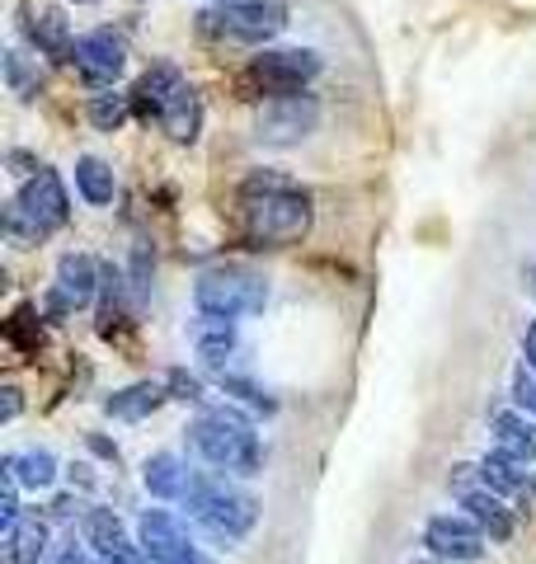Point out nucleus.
Listing matches in <instances>:
<instances>
[{
  "label": "nucleus",
  "mask_w": 536,
  "mask_h": 564,
  "mask_svg": "<svg viewBox=\"0 0 536 564\" xmlns=\"http://www.w3.org/2000/svg\"><path fill=\"white\" fill-rule=\"evenodd\" d=\"M240 203V231L255 250H292L311 236V193L292 184L288 174L274 170H255L245 174V184L236 193Z\"/></svg>",
  "instance_id": "1"
},
{
  "label": "nucleus",
  "mask_w": 536,
  "mask_h": 564,
  "mask_svg": "<svg viewBox=\"0 0 536 564\" xmlns=\"http://www.w3.org/2000/svg\"><path fill=\"white\" fill-rule=\"evenodd\" d=\"M184 518L193 527L217 541V545H236L255 532L259 522V499L240 485H231L222 470H189V485H184Z\"/></svg>",
  "instance_id": "2"
},
{
  "label": "nucleus",
  "mask_w": 536,
  "mask_h": 564,
  "mask_svg": "<svg viewBox=\"0 0 536 564\" xmlns=\"http://www.w3.org/2000/svg\"><path fill=\"white\" fill-rule=\"evenodd\" d=\"M184 433H189V447L199 452L212 470L240 475V480H255L264 470V447H259L255 423L236 414L231 404H207Z\"/></svg>",
  "instance_id": "3"
},
{
  "label": "nucleus",
  "mask_w": 536,
  "mask_h": 564,
  "mask_svg": "<svg viewBox=\"0 0 536 564\" xmlns=\"http://www.w3.org/2000/svg\"><path fill=\"white\" fill-rule=\"evenodd\" d=\"M193 306L207 321H245V315H264L268 306V282L259 273L240 269V263H217V269L199 273L193 282Z\"/></svg>",
  "instance_id": "4"
},
{
  "label": "nucleus",
  "mask_w": 536,
  "mask_h": 564,
  "mask_svg": "<svg viewBox=\"0 0 536 564\" xmlns=\"http://www.w3.org/2000/svg\"><path fill=\"white\" fill-rule=\"evenodd\" d=\"M325 70L315 47H264L259 57H249L245 66V85L259 99H288V95H307V85Z\"/></svg>",
  "instance_id": "5"
},
{
  "label": "nucleus",
  "mask_w": 536,
  "mask_h": 564,
  "mask_svg": "<svg viewBox=\"0 0 536 564\" xmlns=\"http://www.w3.org/2000/svg\"><path fill=\"white\" fill-rule=\"evenodd\" d=\"M288 29V6L282 0H226L212 14H203V33H217L231 43L259 47Z\"/></svg>",
  "instance_id": "6"
},
{
  "label": "nucleus",
  "mask_w": 536,
  "mask_h": 564,
  "mask_svg": "<svg viewBox=\"0 0 536 564\" xmlns=\"http://www.w3.org/2000/svg\"><path fill=\"white\" fill-rule=\"evenodd\" d=\"M320 128V99L315 95H288V99H264L255 118V141L274 151L301 147Z\"/></svg>",
  "instance_id": "7"
},
{
  "label": "nucleus",
  "mask_w": 536,
  "mask_h": 564,
  "mask_svg": "<svg viewBox=\"0 0 536 564\" xmlns=\"http://www.w3.org/2000/svg\"><path fill=\"white\" fill-rule=\"evenodd\" d=\"M14 207L24 212V221L39 231V240H47L52 231H62V226L71 221V193L62 184L57 170H39L33 180L20 184V193H14Z\"/></svg>",
  "instance_id": "8"
},
{
  "label": "nucleus",
  "mask_w": 536,
  "mask_h": 564,
  "mask_svg": "<svg viewBox=\"0 0 536 564\" xmlns=\"http://www.w3.org/2000/svg\"><path fill=\"white\" fill-rule=\"evenodd\" d=\"M137 541H141V551H147L151 564H189L203 551V545L193 541L189 522L179 513H170V508H147V513L137 518Z\"/></svg>",
  "instance_id": "9"
},
{
  "label": "nucleus",
  "mask_w": 536,
  "mask_h": 564,
  "mask_svg": "<svg viewBox=\"0 0 536 564\" xmlns=\"http://www.w3.org/2000/svg\"><path fill=\"white\" fill-rule=\"evenodd\" d=\"M485 532H480V522L467 518V513H433L424 522V545L428 555L442 560V564H475L485 560Z\"/></svg>",
  "instance_id": "10"
},
{
  "label": "nucleus",
  "mask_w": 536,
  "mask_h": 564,
  "mask_svg": "<svg viewBox=\"0 0 536 564\" xmlns=\"http://www.w3.org/2000/svg\"><path fill=\"white\" fill-rule=\"evenodd\" d=\"M71 66L81 70L85 85H95V90H114L118 76L128 70V47H122V39L114 29H89L76 39V47H71Z\"/></svg>",
  "instance_id": "11"
},
{
  "label": "nucleus",
  "mask_w": 536,
  "mask_h": 564,
  "mask_svg": "<svg viewBox=\"0 0 536 564\" xmlns=\"http://www.w3.org/2000/svg\"><path fill=\"white\" fill-rule=\"evenodd\" d=\"M81 536H85L89 551L109 564H151L147 551H141V541H128V527H122V518L114 508H85Z\"/></svg>",
  "instance_id": "12"
},
{
  "label": "nucleus",
  "mask_w": 536,
  "mask_h": 564,
  "mask_svg": "<svg viewBox=\"0 0 536 564\" xmlns=\"http://www.w3.org/2000/svg\"><path fill=\"white\" fill-rule=\"evenodd\" d=\"M184 85V76H179V66L174 62H156L151 70H141L137 85H132V118L137 122H160V113H165V104L170 95Z\"/></svg>",
  "instance_id": "13"
},
{
  "label": "nucleus",
  "mask_w": 536,
  "mask_h": 564,
  "mask_svg": "<svg viewBox=\"0 0 536 564\" xmlns=\"http://www.w3.org/2000/svg\"><path fill=\"white\" fill-rule=\"evenodd\" d=\"M490 447H499L504 456H513V462L532 466V462H536V419L523 414L517 404H513V410L490 414Z\"/></svg>",
  "instance_id": "14"
},
{
  "label": "nucleus",
  "mask_w": 536,
  "mask_h": 564,
  "mask_svg": "<svg viewBox=\"0 0 536 564\" xmlns=\"http://www.w3.org/2000/svg\"><path fill=\"white\" fill-rule=\"evenodd\" d=\"M457 503H461V513L480 522V532H485L490 541H499V545L513 541L517 522H513V513H508L504 494H494V489H485V485H475V489H467V494H457Z\"/></svg>",
  "instance_id": "15"
},
{
  "label": "nucleus",
  "mask_w": 536,
  "mask_h": 564,
  "mask_svg": "<svg viewBox=\"0 0 536 564\" xmlns=\"http://www.w3.org/2000/svg\"><path fill=\"white\" fill-rule=\"evenodd\" d=\"M160 132H165L174 147H193V141L203 137V95L193 90L189 80L170 95L165 113H160Z\"/></svg>",
  "instance_id": "16"
},
{
  "label": "nucleus",
  "mask_w": 536,
  "mask_h": 564,
  "mask_svg": "<svg viewBox=\"0 0 536 564\" xmlns=\"http://www.w3.org/2000/svg\"><path fill=\"white\" fill-rule=\"evenodd\" d=\"M62 296H66V306L71 311H85V306H95V296H99V263L89 259V254H62L57 259V282H52Z\"/></svg>",
  "instance_id": "17"
},
{
  "label": "nucleus",
  "mask_w": 536,
  "mask_h": 564,
  "mask_svg": "<svg viewBox=\"0 0 536 564\" xmlns=\"http://www.w3.org/2000/svg\"><path fill=\"white\" fill-rule=\"evenodd\" d=\"M165 400H170L165 377L160 381H132V386H122V391H114L109 400H104V414L122 419V423H141V419H151Z\"/></svg>",
  "instance_id": "18"
},
{
  "label": "nucleus",
  "mask_w": 536,
  "mask_h": 564,
  "mask_svg": "<svg viewBox=\"0 0 536 564\" xmlns=\"http://www.w3.org/2000/svg\"><path fill=\"white\" fill-rule=\"evenodd\" d=\"M141 485H147L151 499L170 503V499H184V485H189V466L179 462L174 452H151L141 462Z\"/></svg>",
  "instance_id": "19"
},
{
  "label": "nucleus",
  "mask_w": 536,
  "mask_h": 564,
  "mask_svg": "<svg viewBox=\"0 0 536 564\" xmlns=\"http://www.w3.org/2000/svg\"><path fill=\"white\" fill-rule=\"evenodd\" d=\"M0 470H10L14 480H20L24 489H52L57 485V475H62V466H57V456H52L47 447H29V452H10L6 462H0Z\"/></svg>",
  "instance_id": "20"
},
{
  "label": "nucleus",
  "mask_w": 536,
  "mask_h": 564,
  "mask_svg": "<svg viewBox=\"0 0 536 564\" xmlns=\"http://www.w3.org/2000/svg\"><path fill=\"white\" fill-rule=\"evenodd\" d=\"M193 348H199L203 367L226 372L231 352H236V329H231V321H207V315H199V325H193Z\"/></svg>",
  "instance_id": "21"
},
{
  "label": "nucleus",
  "mask_w": 536,
  "mask_h": 564,
  "mask_svg": "<svg viewBox=\"0 0 536 564\" xmlns=\"http://www.w3.org/2000/svg\"><path fill=\"white\" fill-rule=\"evenodd\" d=\"M76 193L89 203V207H109L118 198V174L109 161H99V155H81L76 161Z\"/></svg>",
  "instance_id": "22"
},
{
  "label": "nucleus",
  "mask_w": 536,
  "mask_h": 564,
  "mask_svg": "<svg viewBox=\"0 0 536 564\" xmlns=\"http://www.w3.org/2000/svg\"><path fill=\"white\" fill-rule=\"evenodd\" d=\"M29 39L33 47L43 52V57L52 62H71V47H76V39H71V24L62 10H39V20H29Z\"/></svg>",
  "instance_id": "23"
},
{
  "label": "nucleus",
  "mask_w": 536,
  "mask_h": 564,
  "mask_svg": "<svg viewBox=\"0 0 536 564\" xmlns=\"http://www.w3.org/2000/svg\"><path fill=\"white\" fill-rule=\"evenodd\" d=\"M480 480H485V489L504 494V499H517V494H527V466L504 456L499 447H490L480 456Z\"/></svg>",
  "instance_id": "24"
},
{
  "label": "nucleus",
  "mask_w": 536,
  "mask_h": 564,
  "mask_svg": "<svg viewBox=\"0 0 536 564\" xmlns=\"http://www.w3.org/2000/svg\"><path fill=\"white\" fill-rule=\"evenodd\" d=\"M47 545H52V527H47V518L29 513L20 532L10 536V564H43V560H47Z\"/></svg>",
  "instance_id": "25"
},
{
  "label": "nucleus",
  "mask_w": 536,
  "mask_h": 564,
  "mask_svg": "<svg viewBox=\"0 0 536 564\" xmlns=\"http://www.w3.org/2000/svg\"><path fill=\"white\" fill-rule=\"evenodd\" d=\"M85 118L95 122L99 132H118L122 122L132 118V99H128V95H118V90H99V95H89Z\"/></svg>",
  "instance_id": "26"
},
{
  "label": "nucleus",
  "mask_w": 536,
  "mask_h": 564,
  "mask_svg": "<svg viewBox=\"0 0 536 564\" xmlns=\"http://www.w3.org/2000/svg\"><path fill=\"white\" fill-rule=\"evenodd\" d=\"M6 85H10V95H20V99H33L43 90V70L33 66L24 52H6Z\"/></svg>",
  "instance_id": "27"
},
{
  "label": "nucleus",
  "mask_w": 536,
  "mask_h": 564,
  "mask_svg": "<svg viewBox=\"0 0 536 564\" xmlns=\"http://www.w3.org/2000/svg\"><path fill=\"white\" fill-rule=\"evenodd\" d=\"M6 334H10V339H14V344H20V348H39V344H43V325H39V321H33V306H20V311H14V315H10V325H6Z\"/></svg>",
  "instance_id": "28"
},
{
  "label": "nucleus",
  "mask_w": 536,
  "mask_h": 564,
  "mask_svg": "<svg viewBox=\"0 0 536 564\" xmlns=\"http://www.w3.org/2000/svg\"><path fill=\"white\" fill-rule=\"evenodd\" d=\"M222 391H226V395H240L245 404H255V410H264V414L274 410V400H268L259 386L249 381V377H240V372H222Z\"/></svg>",
  "instance_id": "29"
},
{
  "label": "nucleus",
  "mask_w": 536,
  "mask_h": 564,
  "mask_svg": "<svg viewBox=\"0 0 536 564\" xmlns=\"http://www.w3.org/2000/svg\"><path fill=\"white\" fill-rule=\"evenodd\" d=\"M165 386H170V400H189V404H203V400H207L203 381L193 377V372H184V367H170V372H165Z\"/></svg>",
  "instance_id": "30"
},
{
  "label": "nucleus",
  "mask_w": 536,
  "mask_h": 564,
  "mask_svg": "<svg viewBox=\"0 0 536 564\" xmlns=\"http://www.w3.org/2000/svg\"><path fill=\"white\" fill-rule=\"evenodd\" d=\"M513 404H517L523 414H532V419H536V372H532L527 362L513 372Z\"/></svg>",
  "instance_id": "31"
},
{
  "label": "nucleus",
  "mask_w": 536,
  "mask_h": 564,
  "mask_svg": "<svg viewBox=\"0 0 536 564\" xmlns=\"http://www.w3.org/2000/svg\"><path fill=\"white\" fill-rule=\"evenodd\" d=\"M47 564H95V551L89 545H76V541H66L57 555H52Z\"/></svg>",
  "instance_id": "32"
},
{
  "label": "nucleus",
  "mask_w": 536,
  "mask_h": 564,
  "mask_svg": "<svg viewBox=\"0 0 536 564\" xmlns=\"http://www.w3.org/2000/svg\"><path fill=\"white\" fill-rule=\"evenodd\" d=\"M20 386H6V391H0V423H14L20 419Z\"/></svg>",
  "instance_id": "33"
},
{
  "label": "nucleus",
  "mask_w": 536,
  "mask_h": 564,
  "mask_svg": "<svg viewBox=\"0 0 536 564\" xmlns=\"http://www.w3.org/2000/svg\"><path fill=\"white\" fill-rule=\"evenodd\" d=\"M81 508H85V503L76 499V494H66V499H57V503H52V508H47V518H57V522H66V518H76V513H81Z\"/></svg>",
  "instance_id": "34"
},
{
  "label": "nucleus",
  "mask_w": 536,
  "mask_h": 564,
  "mask_svg": "<svg viewBox=\"0 0 536 564\" xmlns=\"http://www.w3.org/2000/svg\"><path fill=\"white\" fill-rule=\"evenodd\" d=\"M66 480H71V489H95V475H89L85 462H71L66 466Z\"/></svg>",
  "instance_id": "35"
},
{
  "label": "nucleus",
  "mask_w": 536,
  "mask_h": 564,
  "mask_svg": "<svg viewBox=\"0 0 536 564\" xmlns=\"http://www.w3.org/2000/svg\"><path fill=\"white\" fill-rule=\"evenodd\" d=\"M85 443H89V452H95V456H104V462H118V443H109V437L89 433V437H85Z\"/></svg>",
  "instance_id": "36"
},
{
  "label": "nucleus",
  "mask_w": 536,
  "mask_h": 564,
  "mask_svg": "<svg viewBox=\"0 0 536 564\" xmlns=\"http://www.w3.org/2000/svg\"><path fill=\"white\" fill-rule=\"evenodd\" d=\"M523 362H527L532 372H536V315H532L527 329H523Z\"/></svg>",
  "instance_id": "37"
},
{
  "label": "nucleus",
  "mask_w": 536,
  "mask_h": 564,
  "mask_svg": "<svg viewBox=\"0 0 536 564\" xmlns=\"http://www.w3.org/2000/svg\"><path fill=\"white\" fill-rule=\"evenodd\" d=\"M189 564H217V560H212V555H207V551H199V555H193V560H189Z\"/></svg>",
  "instance_id": "38"
},
{
  "label": "nucleus",
  "mask_w": 536,
  "mask_h": 564,
  "mask_svg": "<svg viewBox=\"0 0 536 564\" xmlns=\"http://www.w3.org/2000/svg\"><path fill=\"white\" fill-rule=\"evenodd\" d=\"M415 564H442V560H415Z\"/></svg>",
  "instance_id": "39"
},
{
  "label": "nucleus",
  "mask_w": 536,
  "mask_h": 564,
  "mask_svg": "<svg viewBox=\"0 0 536 564\" xmlns=\"http://www.w3.org/2000/svg\"><path fill=\"white\" fill-rule=\"evenodd\" d=\"M222 6H226V0H222Z\"/></svg>",
  "instance_id": "40"
}]
</instances>
